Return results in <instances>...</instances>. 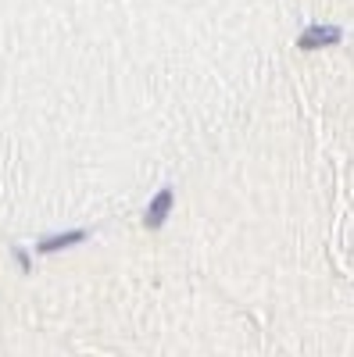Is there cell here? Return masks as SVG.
Instances as JSON below:
<instances>
[{"label":"cell","mask_w":354,"mask_h":357,"mask_svg":"<svg viewBox=\"0 0 354 357\" xmlns=\"http://www.w3.org/2000/svg\"><path fill=\"white\" fill-rule=\"evenodd\" d=\"M172 211H175V186H172V183H165L151 200H147L143 215H140V225H143L147 232H161V229H165V222L172 218Z\"/></svg>","instance_id":"1"},{"label":"cell","mask_w":354,"mask_h":357,"mask_svg":"<svg viewBox=\"0 0 354 357\" xmlns=\"http://www.w3.org/2000/svg\"><path fill=\"white\" fill-rule=\"evenodd\" d=\"M82 243H90V229H57V232H43L36 240V254L40 257H54V254H65V250H75Z\"/></svg>","instance_id":"2"},{"label":"cell","mask_w":354,"mask_h":357,"mask_svg":"<svg viewBox=\"0 0 354 357\" xmlns=\"http://www.w3.org/2000/svg\"><path fill=\"white\" fill-rule=\"evenodd\" d=\"M11 254H15V264H18V272L22 275H33V250H29V247H11Z\"/></svg>","instance_id":"4"},{"label":"cell","mask_w":354,"mask_h":357,"mask_svg":"<svg viewBox=\"0 0 354 357\" xmlns=\"http://www.w3.org/2000/svg\"><path fill=\"white\" fill-rule=\"evenodd\" d=\"M344 40V29L340 25H330V22H311L301 29L297 36V50L311 54V50H326V47H337Z\"/></svg>","instance_id":"3"}]
</instances>
